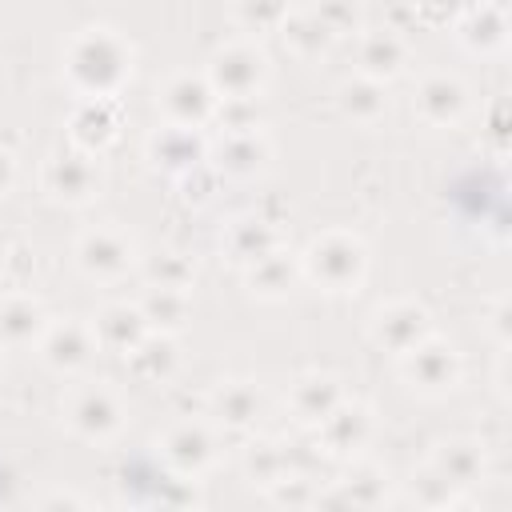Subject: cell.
<instances>
[{"label":"cell","instance_id":"cell-39","mask_svg":"<svg viewBox=\"0 0 512 512\" xmlns=\"http://www.w3.org/2000/svg\"><path fill=\"white\" fill-rule=\"evenodd\" d=\"M32 272H36L32 248L28 244H8V252H4V280H8V288H28Z\"/></svg>","mask_w":512,"mask_h":512},{"label":"cell","instance_id":"cell-24","mask_svg":"<svg viewBox=\"0 0 512 512\" xmlns=\"http://www.w3.org/2000/svg\"><path fill=\"white\" fill-rule=\"evenodd\" d=\"M344 396H348V392H344V380H340L336 372L312 368V372H300V376L288 384V412H292V420H296L300 428H316Z\"/></svg>","mask_w":512,"mask_h":512},{"label":"cell","instance_id":"cell-31","mask_svg":"<svg viewBox=\"0 0 512 512\" xmlns=\"http://www.w3.org/2000/svg\"><path fill=\"white\" fill-rule=\"evenodd\" d=\"M288 464H292L288 460V448L280 440H272V436H252L240 448V472H244V480L256 484V488H264V492H268V484H276L284 476Z\"/></svg>","mask_w":512,"mask_h":512},{"label":"cell","instance_id":"cell-42","mask_svg":"<svg viewBox=\"0 0 512 512\" xmlns=\"http://www.w3.org/2000/svg\"><path fill=\"white\" fill-rule=\"evenodd\" d=\"M12 184H16V156L0 144V196H8Z\"/></svg>","mask_w":512,"mask_h":512},{"label":"cell","instance_id":"cell-21","mask_svg":"<svg viewBox=\"0 0 512 512\" xmlns=\"http://www.w3.org/2000/svg\"><path fill=\"white\" fill-rule=\"evenodd\" d=\"M320 500L356 504V508H380V504L392 500V476H388L384 464L364 460V456H352V460H344L340 480H332V492L320 496Z\"/></svg>","mask_w":512,"mask_h":512},{"label":"cell","instance_id":"cell-18","mask_svg":"<svg viewBox=\"0 0 512 512\" xmlns=\"http://www.w3.org/2000/svg\"><path fill=\"white\" fill-rule=\"evenodd\" d=\"M428 464H432L460 496L488 480V448H484V440H476V436H448V440H436Z\"/></svg>","mask_w":512,"mask_h":512},{"label":"cell","instance_id":"cell-15","mask_svg":"<svg viewBox=\"0 0 512 512\" xmlns=\"http://www.w3.org/2000/svg\"><path fill=\"white\" fill-rule=\"evenodd\" d=\"M272 160V140L260 128H244V132H220L216 144H208V164L220 172V176H232V180H252L268 168Z\"/></svg>","mask_w":512,"mask_h":512},{"label":"cell","instance_id":"cell-11","mask_svg":"<svg viewBox=\"0 0 512 512\" xmlns=\"http://www.w3.org/2000/svg\"><path fill=\"white\" fill-rule=\"evenodd\" d=\"M216 92L204 72H172L156 84V112L164 124H184V128H204L212 124L216 112Z\"/></svg>","mask_w":512,"mask_h":512},{"label":"cell","instance_id":"cell-5","mask_svg":"<svg viewBox=\"0 0 512 512\" xmlns=\"http://www.w3.org/2000/svg\"><path fill=\"white\" fill-rule=\"evenodd\" d=\"M204 76L220 100L224 96H256L260 100L268 80H272V60L260 48V40L236 36V40H224L220 48H212Z\"/></svg>","mask_w":512,"mask_h":512},{"label":"cell","instance_id":"cell-43","mask_svg":"<svg viewBox=\"0 0 512 512\" xmlns=\"http://www.w3.org/2000/svg\"><path fill=\"white\" fill-rule=\"evenodd\" d=\"M492 136H496V152H504V104L492 108Z\"/></svg>","mask_w":512,"mask_h":512},{"label":"cell","instance_id":"cell-8","mask_svg":"<svg viewBox=\"0 0 512 512\" xmlns=\"http://www.w3.org/2000/svg\"><path fill=\"white\" fill-rule=\"evenodd\" d=\"M156 456H160V464L168 472L200 480L220 460V428L208 416H200V420H176L172 428L160 432Z\"/></svg>","mask_w":512,"mask_h":512},{"label":"cell","instance_id":"cell-14","mask_svg":"<svg viewBox=\"0 0 512 512\" xmlns=\"http://www.w3.org/2000/svg\"><path fill=\"white\" fill-rule=\"evenodd\" d=\"M412 112L428 128H456L472 112V88L456 72H428L412 92Z\"/></svg>","mask_w":512,"mask_h":512},{"label":"cell","instance_id":"cell-12","mask_svg":"<svg viewBox=\"0 0 512 512\" xmlns=\"http://www.w3.org/2000/svg\"><path fill=\"white\" fill-rule=\"evenodd\" d=\"M428 332H432L428 308H424L420 300H408V296L384 300V304H376L372 316H368V340H372L380 352H388V356L408 352V348H412L416 340H424Z\"/></svg>","mask_w":512,"mask_h":512},{"label":"cell","instance_id":"cell-28","mask_svg":"<svg viewBox=\"0 0 512 512\" xmlns=\"http://www.w3.org/2000/svg\"><path fill=\"white\" fill-rule=\"evenodd\" d=\"M336 108L360 124V128H376L384 116H388V88L372 76H352L336 88Z\"/></svg>","mask_w":512,"mask_h":512},{"label":"cell","instance_id":"cell-37","mask_svg":"<svg viewBox=\"0 0 512 512\" xmlns=\"http://www.w3.org/2000/svg\"><path fill=\"white\" fill-rule=\"evenodd\" d=\"M212 128H220V132L260 128V100L256 96H224V100H216Z\"/></svg>","mask_w":512,"mask_h":512},{"label":"cell","instance_id":"cell-3","mask_svg":"<svg viewBox=\"0 0 512 512\" xmlns=\"http://www.w3.org/2000/svg\"><path fill=\"white\" fill-rule=\"evenodd\" d=\"M60 416L68 432L88 444H112L128 424V408L120 392L104 380H76L60 400Z\"/></svg>","mask_w":512,"mask_h":512},{"label":"cell","instance_id":"cell-30","mask_svg":"<svg viewBox=\"0 0 512 512\" xmlns=\"http://www.w3.org/2000/svg\"><path fill=\"white\" fill-rule=\"evenodd\" d=\"M276 36H280V40H284V48H288L296 60H304V64L324 60V56L332 52V44H336V36H332V32H328V28H324L308 8H292Z\"/></svg>","mask_w":512,"mask_h":512},{"label":"cell","instance_id":"cell-16","mask_svg":"<svg viewBox=\"0 0 512 512\" xmlns=\"http://www.w3.org/2000/svg\"><path fill=\"white\" fill-rule=\"evenodd\" d=\"M264 408H268V400L256 380L232 376V380L212 384V392H208V420L224 432H256Z\"/></svg>","mask_w":512,"mask_h":512},{"label":"cell","instance_id":"cell-17","mask_svg":"<svg viewBox=\"0 0 512 512\" xmlns=\"http://www.w3.org/2000/svg\"><path fill=\"white\" fill-rule=\"evenodd\" d=\"M144 156L156 172L164 176H184L192 172L196 164L208 160V140L200 128H184V124H160L148 144H144Z\"/></svg>","mask_w":512,"mask_h":512},{"label":"cell","instance_id":"cell-41","mask_svg":"<svg viewBox=\"0 0 512 512\" xmlns=\"http://www.w3.org/2000/svg\"><path fill=\"white\" fill-rule=\"evenodd\" d=\"M416 24V8H412V0H396V4H388V12H384V28H392V32H408Z\"/></svg>","mask_w":512,"mask_h":512},{"label":"cell","instance_id":"cell-33","mask_svg":"<svg viewBox=\"0 0 512 512\" xmlns=\"http://www.w3.org/2000/svg\"><path fill=\"white\" fill-rule=\"evenodd\" d=\"M144 284H160V288H192L196 284V264L176 252V248H160L144 256Z\"/></svg>","mask_w":512,"mask_h":512},{"label":"cell","instance_id":"cell-2","mask_svg":"<svg viewBox=\"0 0 512 512\" xmlns=\"http://www.w3.org/2000/svg\"><path fill=\"white\" fill-rule=\"evenodd\" d=\"M300 272L328 296H352L368 276V244L348 228L316 232L300 248Z\"/></svg>","mask_w":512,"mask_h":512},{"label":"cell","instance_id":"cell-23","mask_svg":"<svg viewBox=\"0 0 512 512\" xmlns=\"http://www.w3.org/2000/svg\"><path fill=\"white\" fill-rule=\"evenodd\" d=\"M244 272V288L256 296V300H288L304 272H300V252H292L288 244H276L272 252H264L260 260H252Z\"/></svg>","mask_w":512,"mask_h":512},{"label":"cell","instance_id":"cell-40","mask_svg":"<svg viewBox=\"0 0 512 512\" xmlns=\"http://www.w3.org/2000/svg\"><path fill=\"white\" fill-rule=\"evenodd\" d=\"M484 328H488V336H492V344H496L500 352L512 344V300H508V296H496V300L488 304Z\"/></svg>","mask_w":512,"mask_h":512},{"label":"cell","instance_id":"cell-25","mask_svg":"<svg viewBox=\"0 0 512 512\" xmlns=\"http://www.w3.org/2000/svg\"><path fill=\"white\" fill-rule=\"evenodd\" d=\"M452 28H456V40L464 44V52H472V56H500L508 48V12L500 0L468 4Z\"/></svg>","mask_w":512,"mask_h":512},{"label":"cell","instance_id":"cell-7","mask_svg":"<svg viewBox=\"0 0 512 512\" xmlns=\"http://www.w3.org/2000/svg\"><path fill=\"white\" fill-rule=\"evenodd\" d=\"M40 192H44L52 204H64V208H84V204H92V200L104 192L100 156L80 152V148L52 152V156L44 160V168H40Z\"/></svg>","mask_w":512,"mask_h":512},{"label":"cell","instance_id":"cell-27","mask_svg":"<svg viewBox=\"0 0 512 512\" xmlns=\"http://www.w3.org/2000/svg\"><path fill=\"white\" fill-rule=\"evenodd\" d=\"M128 372L140 384H168L180 372V344L172 332H148L128 356H124Z\"/></svg>","mask_w":512,"mask_h":512},{"label":"cell","instance_id":"cell-34","mask_svg":"<svg viewBox=\"0 0 512 512\" xmlns=\"http://www.w3.org/2000/svg\"><path fill=\"white\" fill-rule=\"evenodd\" d=\"M404 496H408L416 508H452V504H460V492H456L432 464L416 468V472L404 480Z\"/></svg>","mask_w":512,"mask_h":512},{"label":"cell","instance_id":"cell-22","mask_svg":"<svg viewBox=\"0 0 512 512\" xmlns=\"http://www.w3.org/2000/svg\"><path fill=\"white\" fill-rule=\"evenodd\" d=\"M48 308L28 288H8L0 296V348H36L48 328Z\"/></svg>","mask_w":512,"mask_h":512},{"label":"cell","instance_id":"cell-29","mask_svg":"<svg viewBox=\"0 0 512 512\" xmlns=\"http://www.w3.org/2000/svg\"><path fill=\"white\" fill-rule=\"evenodd\" d=\"M140 312L148 320L152 332H184L188 320H192V292L188 288H160V284H148L140 292Z\"/></svg>","mask_w":512,"mask_h":512},{"label":"cell","instance_id":"cell-10","mask_svg":"<svg viewBox=\"0 0 512 512\" xmlns=\"http://www.w3.org/2000/svg\"><path fill=\"white\" fill-rule=\"evenodd\" d=\"M312 432H316V452L344 464L352 456H364V448L372 444V432H376V416L364 400L344 396Z\"/></svg>","mask_w":512,"mask_h":512},{"label":"cell","instance_id":"cell-13","mask_svg":"<svg viewBox=\"0 0 512 512\" xmlns=\"http://www.w3.org/2000/svg\"><path fill=\"white\" fill-rule=\"evenodd\" d=\"M124 132V108L120 96H76L68 116V140L80 152L104 156Z\"/></svg>","mask_w":512,"mask_h":512},{"label":"cell","instance_id":"cell-4","mask_svg":"<svg viewBox=\"0 0 512 512\" xmlns=\"http://www.w3.org/2000/svg\"><path fill=\"white\" fill-rule=\"evenodd\" d=\"M396 376L408 392H416L424 400H444L464 380V356L456 352V344L428 332L424 340H416L408 352L396 356Z\"/></svg>","mask_w":512,"mask_h":512},{"label":"cell","instance_id":"cell-9","mask_svg":"<svg viewBox=\"0 0 512 512\" xmlns=\"http://www.w3.org/2000/svg\"><path fill=\"white\" fill-rule=\"evenodd\" d=\"M96 352H100V344H96L88 316H52L36 344V356L44 360V368H52L60 376L84 372L96 360Z\"/></svg>","mask_w":512,"mask_h":512},{"label":"cell","instance_id":"cell-1","mask_svg":"<svg viewBox=\"0 0 512 512\" xmlns=\"http://www.w3.org/2000/svg\"><path fill=\"white\" fill-rule=\"evenodd\" d=\"M136 48L112 24H88L64 44V84L76 96H120L132 80Z\"/></svg>","mask_w":512,"mask_h":512},{"label":"cell","instance_id":"cell-36","mask_svg":"<svg viewBox=\"0 0 512 512\" xmlns=\"http://www.w3.org/2000/svg\"><path fill=\"white\" fill-rule=\"evenodd\" d=\"M320 496H324L320 484L312 476L296 472L292 464L284 468V476L276 484H268V500L272 504H288V508H312V504H320Z\"/></svg>","mask_w":512,"mask_h":512},{"label":"cell","instance_id":"cell-32","mask_svg":"<svg viewBox=\"0 0 512 512\" xmlns=\"http://www.w3.org/2000/svg\"><path fill=\"white\" fill-rule=\"evenodd\" d=\"M288 12H292V0H232V24L252 40L280 32Z\"/></svg>","mask_w":512,"mask_h":512},{"label":"cell","instance_id":"cell-26","mask_svg":"<svg viewBox=\"0 0 512 512\" xmlns=\"http://www.w3.org/2000/svg\"><path fill=\"white\" fill-rule=\"evenodd\" d=\"M88 320H92V332H96L100 352H112V356H128L152 332L148 320H144V312H140V304H128V300H112V304H104Z\"/></svg>","mask_w":512,"mask_h":512},{"label":"cell","instance_id":"cell-20","mask_svg":"<svg viewBox=\"0 0 512 512\" xmlns=\"http://www.w3.org/2000/svg\"><path fill=\"white\" fill-rule=\"evenodd\" d=\"M276 244H284V232L276 220H268L264 212H244L232 216L220 232V252L228 256V264L248 268L252 260H260L264 252H272Z\"/></svg>","mask_w":512,"mask_h":512},{"label":"cell","instance_id":"cell-35","mask_svg":"<svg viewBox=\"0 0 512 512\" xmlns=\"http://www.w3.org/2000/svg\"><path fill=\"white\" fill-rule=\"evenodd\" d=\"M308 12H312L336 40L356 36V32L364 28V4H360V0H312Z\"/></svg>","mask_w":512,"mask_h":512},{"label":"cell","instance_id":"cell-19","mask_svg":"<svg viewBox=\"0 0 512 512\" xmlns=\"http://www.w3.org/2000/svg\"><path fill=\"white\" fill-rule=\"evenodd\" d=\"M356 64H360V76H372L380 84L404 76L408 60H412V48H408V36L376 24V28H360L356 36Z\"/></svg>","mask_w":512,"mask_h":512},{"label":"cell","instance_id":"cell-6","mask_svg":"<svg viewBox=\"0 0 512 512\" xmlns=\"http://www.w3.org/2000/svg\"><path fill=\"white\" fill-rule=\"evenodd\" d=\"M72 260H76V268H80L84 280H92V284H116V280H124L136 268L140 252H136V240L124 228H116V224H92V228H84L76 236Z\"/></svg>","mask_w":512,"mask_h":512},{"label":"cell","instance_id":"cell-38","mask_svg":"<svg viewBox=\"0 0 512 512\" xmlns=\"http://www.w3.org/2000/svg\"><path fill=\"white\" fill-rule=\"evenodd\" d=\"M416 8V20L420 24H432V28H448L460 20V12L468 8V0H412Z\"/></svg>","mask_w":512,"mask_h":512}]
</instances>
